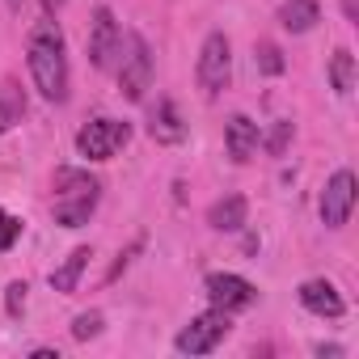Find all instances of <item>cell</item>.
Masks as SVG:
<instances>
[{"mask_svg": "<svg viewBox=\"0 0 359 359\" xmlns=\"http://www.w3.org/2000/svg\"><path fill=\"white\" fill-rule=\"evenodd\" d=\"M26 64H30V76L39 85V93L47 102H64L68 97V55H64V30L43 18L30 26V39H26Z\"/></svg>", "mask_w": 359, "mask_h": 359, "instance_id": "1", "label": "cell"}, {"mask_svg": "<svg viewBox=\"0 0 359 359\" xmlns=\"http://www.w3.org/2000/svg\"><path fill=\"white\" fill-rule=\"evenodd\" d=\"M97 195H102L97 177H89L85 169H55V224L64 229L89 224Z\"/></svg>", "mask_w": 359, "mask_h": 359, "instance_id": "2", "label": "cell"}, {"mask_svg": "<svg viewBox=\"0 0 359 359\" xmlns=\"http://www.w3.org/2000/svg\"><path fill=\"white\" fill-rule=\"evenodd\" d=\"M131 140V127L118 123V118H93L76 131V152L89 156V161H110L123 144Z\"/></svg>", "mask_w": 359, "mask_h": 359, "instance_id": "3", "label": "cell"}, {"mask_svg": "<svg viewBox=\"0 0 359 359\" xmlns=\"http://www.w3.org/2000/svg\"><path fill=\"white\" fill-rule=\"evenodd\" d=\"M229 313L224 309H212V313H203V317H195L182 334L173 338V346H177V355H212L220 342H224V334H229Z\"/></svg>", "mask_w": 359, "mask_h": 359, "instance_id": "4", "label": "cell"}, {"mask_svg": "<svg viewBox=\"0 0 359 359\" xmlns=\"http://www.w3.org/2000/svg\"><path fill=\"white\" fill-rule=\"evenodd\" d=\"M355 199H359V182H355V173L351 169H338L325 191H321V224L325 229H342L355 212Z\"/></svg>", "mask_w": 359, "mask_h": 359, "instance_id": "5", "label": "cell"}, {"mask_svg": "<svg viewBox=\"0 0 359 359\" xmlns=\"http://www.w3.org/2000/svg\"><path fill=\"white\" fill-rule=\"evenodd\" d=\"M229 72H233L229 34L224 30H212L203 39V51H199V85H203V93H220L229 85Z\"/></svg>", "mask_w": 359, "mask_h": 359, "instance_id": "6", "label": "cell"}, {"mask_svg": "<svg viewBox=\"0 0 359 359\" xmlns=\"http://www.w3.org/2000/svg\"><path fill=\"white\" fill-rule=\"evenodd\" d=\"M118 85H123V97L127 102H140L144 89L152 85V51H148V43L140 34H127V55L118 64Z\"/></svg>", "mask_w": 359, "mask_h": 359, "instance_id": "7", "label": "cell"}, {"mask_svg": "<svg viewBox=\"0 0 359 359\" xmlns=\"http://www.w3.org/2000/svg\"><path fill=\"white\" fill-rule=\"evenodd\" d=\"M203 292H208L212 309H224V313H241V309H250V304L258 300V287H254L250 279H241V275H229V271L208 275Z\"/></svg>", "mask_w": 359, "mask_h": 359, "instance_id": "8", "label": "cell"}, {"mask_svg": "<svg viewBox=\"0 0 359 359\" xmlns=\"http://www.w3.org/2000/svg\"><path fill=\"white\" fill-rule=\"evenodd\" d=\"M123 51V34H118V22H114V13L106 9V5H97L93 9V34H89V60H93V68H114V55Z\"/></svg>", "mask_w": 359, "mask_h": 359, "instance_id": "9", "label": "cell"}, {"mask_svg": "<svg viewBox=\"0 0 359 359\" xmlns=\"http://www.w3.org/2000/svg\"><path fill=\"white\" fill-rule=\"evenodd\" d=\"M296 296H300V304H304L309 313H317V317H342V313H346V300L338 296V287H334L330 279H304Z\"/></svg>", "mask_w": 359, "mask_h": 359, "instance_id": "10", "label": "cell"}, {"mask_svg": "<svg viewBox=\"0 0 359 359\" xmlns=\"http://www.w3.org/2000/svg\"><path fill=\"white\" fill-rule=\"evenodd\" d=\"M148 131H152L156 144H182V140H187V123H182V114H177V102H173V97H161V102L152 106Z\"/></svg>", "mask_w": 359, "mask_h": 359, "instance_id": "11", "label": "cell"}, {"mask_svg": "<svg viewBox=\"0 0 359 359\" xmlns=\"http://www.w3.org/2000/svg\"><path fill=\"white\" fill-rule=\"evenodd\" d=\"M224 144H229V156L245 165V161L258 152L262 131H258V123H254L250 114H233V118H229V127H224Z\"/></svg>", "mask_w": 359, "mask_h": 359, "instance_id": "12", "label": "cell"}, {"mask_svg": "<svg viewBox=\"0 0 359 359\" xmlns=\"http://www.w3.org/2000/svg\"><path fill=\"white\" fill-rule=\"evenodd\" d=\"M245 216H250L245 195H229V199H216V203H212L208 224H212L216 233H241V229H245Z\"/></svg>", "mask_w": 359, "mask_h": 359, "instance_id": "13", "label": "cell"}, {"mask_svg": "<svg viewBox=\"0 0 359 359\" xmlns=\"http://www.w3.org/2000/svg\"><path fill=\"white\" fill-rule=\"evenodd\" d=\"M321 22V5L317 0H283L279 5V26L292 34H309Z\"/></svg>", "mask_w": 359, "mask_h": 359, "instance_id": "14", "label": "cell"}, {"mask_svg": "<svg viewBox=\"0 0 359 359\" xmlns=\"http://www.w3.org/2000/svg\"><path fill=\"white\" fill-rule=\"evenodd\" d=\"M89 258H93V254H89V245L72 250V254H68V258L51 271V287H55V292H64V296H68V292H76V283H81V275H85Z\"/></svg>", "mask_w": 359, "mask_h": 359, "instance_id": "15", "label": "cell"}, {"mask_svg": "<svg viewBox=\"0 0 359 359\" xmlns=\"http://www.w3.org/2000/svg\"><path fill=\"white\" fill-rule=\"evenodd\" d=\"M26 118V93L22 85L9 76V81H0V131H9Z\"/></svg>", "mask_w": 359, "mask_h": 359, "instance_id": "16", "label": "cell"}, {"mask_svg": "<svg viewBox=\"0 0 359 359\" xmlns=\"http://www.w3.org/2000/svg\"><path fill=\"white\" fill-rule=\"evenodd\" d=\"M330 85H334L338 97H351V89H355V55L346 47H338L330 55Z\"/></svg>", "mask_w": 359, "mask_h": 359, "instance_id": "17", "label": "cell"}, {"mask_svg": "<svg viewBox=\"0 0 359 359\" xmlns=\"http://www.w3.org/2000/svg\"><path fill=\"white\" fill-rule=\"evenodd\" d=\"M254 60H258V72H262V76H279V72L287 68V64H283V51H279L275 43H258Z\"/></svg>", "mask_w": 359, "mask_h": 359, "instance_id": "18", "label": "cell"}, {"mask_svg": "<svg viewBox=\"0 0 359 359\" xmlns=\"http://www.w3.org/2000/svg\"><path fill=\"white\" fill-rule=\"evenodd\" d=\"M292 135H296V131H292V123H275V127H271V135H266V152H271V156H283V152H287V144H292Z\"/></svg>", "mask_w": 359, "mask_h": 359, "instance_id": "19", "label": "cell"}, {"mask_svg": "<svg viewBox=\"0 0 359 359\" xmlns=\"http://www.w3.org/2000/svg\"><path fill=\"white\" fill-rule=\"evenodd\" d=\"M97 334H102V313H81V317L72 321V338H76V342L97 338Z\"/></svg>", "mask_w": 359, "mask_h": 359, "instance_id": "20", "label": "cell"}, {"mask_svg": "<svg viewBox=\"0 0 359 359\" xmlns=\"http://www.w3.org/2000/svg\"><path fill=\"white\" fill-rule=\"evenodd\" d=\"M26 283L22 279H13L9 287H5V309H9V317H22V309H26Z\"/></svg>", "mask_w": 359, "mask_h": 359, "instance_id": "21", "label": "cell"}, {"mask_svg": "<svg viewBox=\"0 0 359 359\" xmlns=\"http://www.w3.org/2000/svg\"><path fill=\"white\" fill-rule=\"evenodd\" d=\"M22 237V220L18 216H0V250H9Z\"/></svg>", "mask_w": 359, "mask_h": 359, "instance_id": "22", "label": "cell"}, {"mask_svg": "<svg viewBox=\"0 0 359 359\" xmlns=\"http://www.w3.org/2000/svg\"><path fill=\"white\" fill-rule=\"evenodd\" d=\"M60 5H64V0H43V9H47V13H55Z\"/></svg>", "mask_w": 359, "mask_h": 359, "instance_id": "23", "label": "cell"}, {"mask_svg": "<svg viewBox=\"0 0 359 359\" xmlns=\"http://www.w3.org/2000/svg\"><path fill=\"white\" fill-rule=\"evenodd\" d=\"M9 5H13V9H26V0H9Z\"/></svg>", "mask_w": 359, "mask_h": 359, "instance_id": "24", "label": "cell"}, {"mask_svg": "<svg viewBox=\"0 0 359 359\" xmlns=\"http://www.w3.org/2000/svg\"><path fill=\"white\" fill-rule=\"evenodd\" d=\"M0 216H5V212H0Z\"/></svg>", "mask_w": 359, "mask_h": 359, "instance_id": "25", "label": "cell"}]
</instances>
